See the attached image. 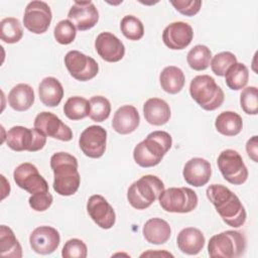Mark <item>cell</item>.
Instances as JSON below:
<instances>
[{
    "label": "cell",
    "instance_id": "14",
    "mask_svg": "<svg viewBox=\"0 0 258 258\" xmlns=\"http://www.w3.org/2000/svg\"><path fill=\"white\" fill-rule=\"evenodd\" d=\"M34 128L45 136L58 139L60 141H71L73 131L56 115L51 112H40L34 119Z\"/></svg>",
    "mask_w": 258,
    "mask_h": 258
},
{
    "label": "cell",
    "instance_id": "25",
    "mask_svg": "<svg viewBox=\"0 0 258 258\" xmlns=\"http://www.w3.org/2000/svg\"><path fill=\"white\" fill-rule=\"evenodd\" d=\"M38 95L43 105L55 107L60 103L63 97V88L56 78L46 77L38 86Z\"/></svg>",
    "mask_w": 258,
    "mask_h": 258
},
{
    "label": "cell",
    "instance_id": "34",
    "mask_svg": "<svg viewBox=\"0 0 258 258\" xmlns=\"http://www.w3.org/2000/svg\"><path fill=\"white\" fill-rule=\"evenodd\" d=\"M90 112L89 117L94 122H103L109 118L111 113V104L109 100L103 96H94L89 101Z\"/></svg>",
    "mask_w": 258,
    "mask_h": 258
},
{
    "label": "cell",
    "instance_id": "40",
    "mask_svg": "<svg viewBox=\"0 0 258 258\" xmlns=\"http://www.w3.org/2000/svg\"><path fill=\"white\" fill-rule=\"evenodd\" d=\"M52 201L53 198L51 194H49V191H44L31 195L28 204L32 210L36 212H44L51 206Z\"/></svg>",
    "mask_w": 258,
    "mask_h": 258
},
{
    "label": "cell",
    "instance_id": "39",
    "mask_svg": "<svg viewBox=\"0 0 258 258\" xmlns=\"http://www.w3.org/2000/svg\"><path fill=\"white\" fill-rule=\"evenodd\" d=\"M88 255V248L84 241L73 238L66 242L61 250L63 258H86Z\"/></svg>",
    "mask_w": 258,
    "mask_h": 258
},
{
    "label": "cell",
    "instance_id": "13",
    "mask_svg": "<svg viewBox=\"0 0 258 258\" xmlns=\"http://www.w3.org/2000/svg\"><path fill=\"white\" fill-rule=\"evenodd\" d=\"M107 131L99 125L87 127L79 138V146L90 158H100L106 150Z\"/></svg>",
    "mask_w": 258,
    "mask_h": 258
},
{
    "label": "cell",
    "instance_id": "22",
    "mask_svg": "<svg viewBox=\"0 0 258 258\" xmlns=\"http://www.w3.org/2000/svg\"><path fill=\"white\" fill-rule=\"evenodd\" d=\"M205 236L201 230L187 227L182 229L176 238V244L178 249L187 255L199 254L205 246Z\"/></svg>",
    "mask_w": 258,
    "mask_h": 258
},
{
    "label": "cell",
    "instance_id": "31",
    "mask_svg": "<svg viewBox=\"0 0 258 258\" xmlns=\"http://www.w3.org/2000/svg\"><path fill=\"white\" fill-rule=\"evenodd\" d=\"M90 104L87 99L80 96H74L67 100L63 105L64 115L73 121L81 120L89 116Z\"/></svg>",
    "mask_w": 258,
    "mask_h": 258
},
{
    "label": "cell",
    "instance_id": "20",
    "mask_svg": "<svg viewBox=\"0 0 258 258\" xmlns=\"http://www.w3.org/2000/svg\"><path fill=\"white\" fill-rule=\"evenodd\" d=\"M182 175L188 184L200 187L209 182L212 175V167L207 159L194 157L184 164Z\"/></svg>",
    "mask_w": 258,
    "mask_h": 258
},
{
    "label": "cell",
    "instance_id": "43",
    "mask_svg": "<svg viewBox=\"0 0 258 258\" xmlns=\"http://www.w3.org/2000/svg\"><path fill=\"white\" fill-rule=\"evenodd\" d=\"M153 254H156V255H161V256H171L172 255L170 253H166V252H158V253H154V252H147V253H143L141 254V256H148V255H153Z\"/></svg>",
    "mask_w": 258,
    "mask_h": 258
},
{
    "label": "cell",
    "instance_id": "41",
    "mask_svg": "<svg viewBox=\"0 0 258 258\" xmlns=\"http://www.w3.org/2000/svg\"><path fill=\"white\" fill-rule=\"evenodd\" d=\"M171 5L175 8L176 11L185 16L196 15L201 7L202 1L200 0H182V1H170Z\"/></svg>",
    "mask_w": 258,
    "mask_h": 258
},
{
    "label": "cell",
    "instance_id": "1",
    "mask_svg": "<svg viewBox=\"0 0 258 258\" xmlns=\"http://www.w3.org/2000/svg\"><path fill=\"white\" fill-rule=\"evenodd\" d=\"M206 195L228 226L239 228L244 225L247 218L245 208L230 188L223 184L214 183L207 187Z\"/></svg>",
    "mask_w": 258,
    "mask_h": 258
},
{
    "label": "cell",
    "instance_id": "23",
    "mask_svg": "<svg viewBox=\"0 0 258 258\" xmlns=\"http://www.w3.org/2000/svg\"><path fill=\"white\" fill-rule=\"evenodd\" d=\"M143 114L145 120L154 126L166 124L171 115L169 105L159 98L148 99L143 105Z\"/></svg>",
    "mask_w": 258,
    "mask_h": 258
},
{
    "label": "cell",
    "instance_id": "16",
    "mask_svg": "<svg viewBox=\"0 0 258 258\" xmlns=\"http://www.w3.org/2000/svg\"><path fill=\"white\" fill-rule=\"evenodd\" d=\"M90 218L102 229H111L116 222V215L112 206L101 195H93L87 203Z\"/></svg>",
    "mask_w": 258,
    "mask_h": 258
},
{
    "label": "cell",
    "instance_id": "35",
    "mask_svg": "<svg viewBox=\"0 0 258 258\" xmlns=\"http://www.w3.org/2000/svg\"><path fill=\"white\" fill-rule=\"evenodd\" d=\"M120 29L123 35L129 40H139L144 35L143 23L133 15H126L122 18Z\"/></svg>",
    "mask_w": 258,
    "mask_h": 258
},
{
    "label": "cell",
    "instance_id": "24",
    "mask_svg": "<svg viewBox=\"0 0 258 258\" xmlns=\"http://www.w3.org/2000/svg\"><path fill=\"white\" fill-rule=\"evenodd\" d=\"M142 234L148 243L161 245L169 240L171 228L165 220L160 218H152L145 222L142 228Z\"/></svg>",
    "mask_w": 258,
    "mask_h": 258
},
{
    "label": "cell",
    "instance_id": "15",
    "mask_svg": "<svg viewBox=\"0 0 258 258\" xmlns=\"http://www.w3.org/2000/svg\"><path fill=\"white\" fill-rule=\"evenodd\" d=\"M60 243V236L56 229L49 226H40L35 228L29 236L31 249L41 255L53 253Z\"/></svg>",
    "mask_w": 258,
    "mask_h": 258
},
{
    "label": "cell",
    "instance_id": "38",
    "mask_svg": "<svg viewBox=\"0 0 258 258\" xmlns=\"http://www.w3.org/2000/svg\"><path fill=\"white\" fill-rule=\"evenodd\" d=\"M77 35L76 26L69 20H60L54 27L53 36L59 44H70L72 43Z\"/></svg>",
    "mask_w": 258,
    "mask_h": 258
},
{
    "label": "cell",
    "instance_id": "3",
    "mask_svg": "<svg viewBox=\"0 0 258 258\" xmlns=\"http://www.w3.org/2000/svg\"><path fill=\"white\" fill-rule=\"evenodd\" d=\"M172 138L165 131H153L139 142L133 150V158L141 167H152L157 165L170 149Z\"/></svg>",
    "mask_w": 258,
    "mask_h": 258
},
{
    "label": "cell",
    "instance_id": "5",
    "mask_svg": "<svg viewBox=\"0 0 258 258\" xmlns=\"http://www.w3.org/2000/svg\"><path fill=\"white\" fill-rule=\"evenodd\" d=\"M164 190V184L155 175L147 174L134 181L128 188L127 200L136 210L149 208Z\"/></svg>",
    "mask_w": 258,
    "mask_h": 258
},
{
    "label": "cell",
    "instance_id": "32",
    "mask_svg": "<svg viewBox=\"0 0 258 258\" xmlns=\"http://www.w3.org/2000/svg\"><path fill=\"white\" fill-rule=\"evenodd\" d=\"M212 60L211 49L204 45H195L186 55V61L190 69L195 71H204L209 68Z\"/></svg>",
    "mask_w": 258,
    "mask_h": 258
},
{
    "label": "cell",
    "instance_id": "4",
    "mask_svg": "<svg viewBox=\"0 0 258 258\" xmlns=\"http://www.w3.org/2000/svg\"><path fill=\"white\" fill-rule=\"evenodd\" d=\"M189 94L196 103L206 111L218 109L225 99L221 87L208 75H200L191 80Z\"/></svg>",
    "mask_w": 258,
    "mask_h": 258
},
{
    "label": "cell",
    "instance_id": "29",
    "mask_svg": "<svg viewBox=\"0 0 258 258\" xmlns=\"http://www.w3.org/2000/svg\"><path fill=\"white\" fill-rule=\"evenodd\" d=\"M0 254L7 258H21L22 248L14 235V232L7 226L0 227Z\"/></svg>",
    "mask_w": 258,
    "mask_h": 258
},
{
    "label": "cell",
    "instance_id": "42",
    "mask_svg": "<svg viewBox=\"0 0 258 258\" xmlns=\"http://www.w3.org/2000/svg\"><path fill=\"white\" fill-rule=\"evenodd\" d=\"M246 151L248 156L254 161H258V141H257V136L254 135L252 136L246 143Z\"/></svg>",
    "mask_w": 258,
    "mask_h": 258
},
{
    "label": "cell",
    "instance_id": "33",
    "mask_svg": "<svg viewBox=\"0 0 258 258\" xmlns=\"http://www.w3.org/2000/svg\"><path fill=\"white\" fill-rule=\"evenodd\" d=\"M23 36L20 21L14 17H6L0 22V37L9 44L18 42Z\"/></svg>",
    "mask_w": 258,
    "mask_h": 258
},
{
    "label": "cell",
    "instance_id": "18",
    "mask_svg": "<svg viewBox=\"0 0 258 258\" xmlns=\"http://www.w3.org/2000/svg\"><path fill=\"white\" fill-rule=\"evenodd\" d=\"M192 38V27L183 21H175L168 24L162 32L163 43L173 50L185 48L189 45Z\"/></svg>",
    "mask_w": 258,
    "mask_h": 258
},
{
    "label": "cell",
    "instance_id": "2",
    "mask_svg": "<svg viewBox=\"0 0 258 258\" xmlns=\"http://www.w3.org/2000/svg\"><path fill=\"white\" fill-rule=\"evenodd\" d=\"M78 159L68 152H56L50 157L53 171V189L56 194L69 197L77 192L81 183Z\"/></svg>",
    "mask_w": 258,
    "mask_h": 258
},
{
    "label": "cell",
    "instance_id": "6",
    "mask_svg": "<svg viewBox=\"0 0 258 258\" xmlns=\"http://www.w3.org/2000/svg\"><path fill=\"white\" fill-rule=\"evenodd\" d=\"M244 234L234 230L214 235L208 243V253L213 258H237L246 250Z\"/></svg>",
    "mask_w": 258,
    "mask_h": 258
},
{
    "label": "cell",
    "instance_id": "27",
    "mask_svg": "<svg viewBox=\"0 0 258 258\" xmlns=\"http://www.w3.org/2000/svg\"><path fill=\"white\" fill-rule=\"evenodd\" d=\"M161 89L171 95L179 93L185 83L183 72L174 66H168L162 70L159 75Z\"/></svg>",
    "mask_w": 258,
    "mask_h": 258
},
{
    "label": "cell",
    "instance_id": "37",
    "mask_svg": "<svg viewBox=\"0 0 258 258\" xmlns=\"http://www.w3.org/2000/svg\"><path fill=\"white\" fill-rule=\"evenodd\" d=\"M240 105L242 110L248 115L258 113V89L254 86L243 89L240 95Z\"/></svg>",
    "mask_w": 258,
    "mask_h": 258
},
{
    "label": "cell",
    "instance_id": "21",
    "mask_svg": "<svg viewBox=\"0 0 258 258\" xmlns=\"http://www.w3.org/2000/svg\"><path fill=\"white\" fill-rule=\"evenodd\" d=\"M139 123L140 116L137 109L132 105H124L115 112L112 127L117 133L126 135L135 131Z\"/></svg>",
    "mask_w": 258,
    "mask_h": 258
},
{
    "label": "cell",
    "instance_id": "10",
    "mask_svg": "<svg viewBox=\"0 0 258 258\" xmlns=\"http://www.w3.org/2000/svg\"><path fill=\"white\" fill-rule=\"evenodd\" d=\"M63 60L68 72L77 81H90L99 73L98 62L79 50H70L64 55Z\"/></svg>",
    "mask_w": 258,
    "mask_h": 258
},
{
    "label": "cell",
    "instance_id": "7",
    "mask_svg": "<svg viewBox=\"0 0 258 258\" xmlns=\"http://www.w3.org/2000/svg\"><path fill=\"white\" fill-rule=\"evenodd\" d=\"M159 204L165 212L186 214L198 206V196L189 187H169L158 197Z\"/></svg>",
    "mask_w": 258,
    "mask_h": 258
},
{
    "label": "cell",
    "instance_id": "12",
    "mask_svg": "<svg viewBox=\"0 0 258 258\" xmlns=\"http://www.w3.org/2000/svg\"><path fill=\"white\" fill-rule=\"evenodd\" d=\"M13 178L16 185L31 195L48 191V184L46 180L32 163L24 162L19 164L14 169Z\"/></svg>",
    "mask_w": 258,
    "mask_h": 258
},
{
    "label": "cell",
    "instance_id": "30",
    "mask_svg": "<svg viewBox=\"0 0 258 258\" xmlns=\"http://www.w3.org/2000/svg\"><path fill=\"white\" fill-rule=\"evenodd\" d=\"M227 86L234 91L242 90L246 87L249 80L248 68L242 62L234 63L225 75Z\"/></svg>",
    "mask_w": 258,
    "mask_h": 258
},
{
    "label": "cell",
    "instance_id": "11",
    "mask_svg": "<svg viewBox=\"0 0 258 258\" xmlns=\"http://www.w3.org/2000/svg\"><path fill=\"white\" fill-rule=\"evenodd\" d=\"M51 19L50 7L43 1H31L24 10L23 24L27 30L34 34L44 33L48 29Z\"/></svg>",
    "mask_w": 258,
    "mask_h": 258
},
{
    "label": "cell",
    "instance_id": "26",
    "mask_svg": "<svg viewBox=\"0 0 258 258\" xmlns=\"http://www.w3.org/2000/svg\"><path fill=\"white\" fill-rule=\"evenodd\" d=\"M34 91L27 84H17L8 94L9 106L18 112L28 110L34 103Z\"/></svg>",
    "mask_w": 258,
    "mask_h": 258
},
{
    "label": "cell",
    "instance_id": "28",
    "mask_svg": "<svg viewBox=\"0 0 258 258\" xmlns=\"http://www.w3.org/2000/svg\"><path fill=\"white\" fill-rule=\"evenodd\" d=\"M215 127L224 136H236L242 131L243 120L238 113L225 111L217 116Z\"/></svg>",
    "mask_w": 258,
    "mask_h": 258
},
{
    "label": "cell",
    "instance_id": "36",
    "mask_svg": "<svg viewBox=\"0 0 258 258\" xmlns=\"http://www.w3.org/2000/svg\"><path fill=\"white\" fill-rule=\"evenodd\" d=\"M237 62V57L230 51H222L217 53L211 60V69L216 76L225 77L227 71Z\"/></svg>",
    "mask_w": 258,
    "mask_h": 258
},
{
    "label": "cell",
    "instance_id": "9",
    "mask_svg": "<svg viewBox=\"0 0 258 258\" xmlns=\"http://www.w3.org/2000/svg\"><path fill=\"white\" fill-rule=\"evenodd\" d=\"M223 177L235 185L243 184L248 178V169L240 153L234 149L223 150L217 159Z\"/></svg>",
    "mask_w": 258,
    "mask_h": 258
},
{
    "label": "cell",
    "instance_id": "19",
    "mask_svg": "<svg viewBox=\"0 0 258 258\" xmlns=\"http://www.w3.org/2000/svg\"><path fill=\"white\" fill-rule=\"evenodd\" d=\"M95 48L101 58L108 62H117L125 54L123 42L111 32H101L95 40Z\"/></svg>",
    "mask_w": 258,
    "mask_h": 258
},
{
    "label": "cell",
    "instance_id": "8",
    "mask_svg": "<svg viewBox=\"0 0 258 258\" xmlns=\"http://www.w3.org/2000/svg\"><path fill=\"white\" fill-rule=\"evenodd\" d=\"M6 144L14 151L35 152L42 149L46 143V136L37 129L24 126H14L7 131Z\"/></svg>",
    "mask_w": 258,
    "mask_h": 258
},
{
    "label": "cell",
    "instance_id": "17",
    "mask_svg": "<svg viewBox=\"0 0 258 258\" xmlns=\"http://www.w3.org/2000/svg\"><path fill=\"white\" fill-rule=\"evenodd\" d=\"M69 20L79 30L93 28L99 20V12L92 1H75L68 13Z\"/></svg>",
    "mask_w": 258,
    "mask_h": 258
}]
</instances>
